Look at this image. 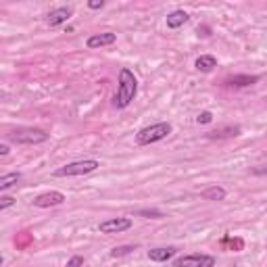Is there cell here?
<instances>
[{"label": "cell", "instance_id": "9a60e30c", "mask_svg": "<svg viewBox=\"0 0 267 267\" xmlns=\"http://www.w3.org/2000/svg\"><path fill=\"white\" fill-rule=\"evenodd\" d=\"M21 180V173L19 171H11V173H5L0 175V190H7V188H13L17 182Z\"/></svg>", "mask_w": 267, "mask_h": 267}, {"label": "cell", "instance_id": "6da1fadb", "mask_svg": "<svg viewBox=\"0 0 267 267\" xmlns=\"http://www.w3.org/2000/svg\"><path fill=\"white\" fill-rule=\"evenodd\" d=\"M136 94H138V80L134 75V71L123 67L119 71V86H117V94L113 98V104L117 109H126V106L136 98Z\"/></svg>", "mask_w": 267, "mask_h": 267}, {"label": "cell", "instance_id": "30bf717a", "mask_svg": "<svg viewBox=\"0 0 267 267\" xmlns=\"http://www.w3.org/2000/svg\"><path fill=\"white\" fill-rule=\"evenodd\" d=\"M175 253H177V248H173V246H159V248H150L148 259L155 263H165V261L173 259Z\"/></svg>", "mask_w": 267, "mask_h": 267}, {"label": "cell", "instance_id": "5b68a950", "mask_svg": "<svg viewBox=\"0 0 267 267\" xmlns=\"http://www.w3.org/2000/svg\"><path fill=\"white\" fill-rule=\"evenodd\" d=\"M173 267H215V257L203 255V253H192L177 257L173 261Z\"/></svg>", "mask_w": 267, "mask_h": 267}, {"label": "cell", "instance_id": "603a6c76", "mask_svg": "<svg viewBox=\"0 0 267 267\" xmlns=\"http://www.w3.org/2000/svg\"><path fill=\"white\" fill-rule=\"evenodd\" d=\"M9 152H11L9 144H0V157H5V155H9Z\"/></svg>", "mask_w": 267, "mask_h": 267}, {"label": "cell", "instance_id": "44dd1931", "mask_svg": "<svg viewBox=\"0 0 267 267\" xmlns=\"http://www.w3.org/2000/svg\"><path fill=\"white\" fill-rule=\"evenodd\" d=\"M213 121V115L209 113V111H203L199 117H197V123H203V126H205V123H211Z\"/></svg>", "mask_w": 267, "mask_h": 267}, {"label": "cell", "instance_id": "9c48e42d", "mask_svg": "<svg viewBox=\"0 0 267 267\" xmlns=\"http://www.w3.org/2000/svg\"><path fill=\"white\" fill-rule=\"evenodd\" d=\"M115 40H117V35H115L113 31L94 33V35H90V38H88L86 46H88V48H102V46H111V44H115Z\"/></svg>", "mask_w": 267, "mask_h": 267}, {"label": "cell", "instance_id": "cb8c5ba5", "mask_svg": "<svg viewBox=\"0 0 267 267\" xmlns=\"http://www.w3.org/2000/svg\"><path fill=\"white\" fill-rule=\"evenodd\" d=\"M209 31H211L209 27H199V35H203V38H207V35H211Z\"/></svg>", "mask_w": 267, "mask_h": 267}, {"label": "cell", "instance_id": "d4e9b609", "mask_svg": "<svg viewBox=\"0 0 267 267\" xmlns=\"http://www.w3.org/2000/svg\"><path fill=\"white\" fill-rule=\"evenodd\" d=\"M3 263H5V259H3V255H0V267H3Z\"/></svg>", "mask_w": 267, "mask_h": 267}, {"label": "cell", "instance_id": "8992f818", "mask_svg": "<svg viewBox=\"0 0 267 267\" xmlns=\"http://www.w3.org/2000/svg\"><path fill=\"white\" fill-rule=\"evenodd\" d=\"M65 203V194L59 192V190H50V192H44L40 194V197H35L31 201L33 207H38V209H48V207H59Z\"/></svg>", "mask_w": 267, "mask_h": 267}, {"label": "cell", "instance_id": "3957f363", "mask_svg": "<svg viewBox=\"0 0 267 267\" xmlns=\"http://www.w3.org/2000/svg\"><path fill=\"white\" fill-rule=\"evenodd\" d=\"M100 167V163L96 159H84V161H73V163H67L59 169L52 171L55 177H71V175H86V173H92Z\"/></svg>", "mask_w": 267, "mask_h": 267}, {"label": "cell", "instance_id": "8fae6325", "mask_svg": "<svg viewBox=\"0 0 267 267\" xmlns=\"http://www.w3.org/2000/svg\"><path fill=\"white\" fill-rule=\"evenodd\" d=\"M188 21H190V15L186 11H173V13L167 15V27L169 29H177V27H182Z\"/></svg>", "mask_w": 267, "mask_h": 267}, {"label": "cell", "instance_id": "7a4b0ae2", "mask_svg": "<svg viewBox=\"0 0 267 267\" xmlns=\"http://www.w3.org/2000/svg\"><path fill=\"white\" fill-rule=\"evenodd\" d=\"M171 123L169 121H159L155 126H148V128H142L138 134H136V142L140 146H148V144H155V142H161L165 140L169 134H171Z\"/></svg>", "mask_w": 267, "mask_h": 267}, {"label": "cell", "instance_id": "ac0fdd59", "mask_svg": "<svg viewBox=\"0 0 267 267\" xmlns=\"http://www.w3.org/2000/svg\"><path fill=\"white\" fill-rule=\"evenodd\" d=\"M138 217H146V219H163V213L157 211V209H144V211H138L136 213Z\"/></svg>", "mask_w": 267, "mask_h": 267}, {"label": "cell", "instance_id": "5bb4252c", "mask_svg": "<svg viewBox=\"0 0 267 267\" xmlns=\"http://www.w3.org/2000/svg\"><path fill=\"white\" fill-rule=\"evenodd\" d=\"M259 82V75H234L230 78L227 84L230 86H238V88H244V86H253Z\"/></svg>", "mask_w": 267, "mask_h": 267}, {"label": "cell", "instance_id": "e0dca14e", "mask_svg": "<svg viewBox=\"0 0 267 267\" xmlns=\"http://www.w3.org/2000/svg\"><path fill=\"white\" fill-rule=\"evenodd\" d=\"M132 251H136V246H134V244H123V246H115L113 251H111V257H113V259H117V257H126V255H130Z\"/></svg>", "mask_w": 267, "mask_h": 267}, {"label": "cell", "instance_id": "4fadbf2b", "mask_svg": "<svg viewBox=\"0 0 267 267\" xmlns=\"http://www.w3.org/2000/svg\"><path fill=\"white\" fill-rule=\"evenodd\" d=\"M225 188H221V186H211V188H207V190H203L201 192V197L203 199H207V201H223L225 199Z\"/></svg>", "mask_w": 267, "mask_h": 267}, {"label": "cell", "instance_id": "7c38bea8", "mask_svg": "<svg viewBox=\"0 0 267 267\" xmlns=\"http://www.w3.org/2000/svg\"><path fill=\"white\" fill-rule=\"evenodd\" d=\"M194 67H197L199 71H203V73H209V71H213L217 67V59L213 55H203L197 59V63H194Z\"/></svg>", "mask_w": 267, "mask_h": 267}, {"label": "cell", "instance_id": "277c9868", "mask_svg": "<svg viewBox=\"0 0 267 267\" xmlns=\"http://www.w3.org/2000/svg\"><path fill=\"white\" fill-rule=\"evenodd\" d=\"M9 140L15 144H42L48 140V134L38 128H21L9 134Z\"/></svg>", "mask_w": 267, "mask_h": 267}, {"label": "cell", "instance_id": "ffe728a7", "mask_svg": "<svg viewBox=\"0 0 267 267\" xmlns=\"http://www.w3.org/2000/svg\"><path fill=\"white\" fill-rule=\"evenodd\" d=\"M82 265H84V257L75 255V257H71V259L67 261V265H65V267H82Z\"/></svg>", "mask_w": 267, "mask_h": 267}, {"label": "cell", "instance_id": "7402d4cb", "mask_svg": "<svg viewBox=\"0 0 267 267\" xmlns=\"http://www.w3.org/2000/svg\"><path fill=\"white\" fill-rule=\"evenodd\" d=\"M88 7H90V9H102L104 3H102V0H90V3H88Z\"/></svg>", "mask_w": 267, "mask_h": 267}, {"label": "cell", "instance_id": "ba28073f", "mask_svg": "<svg viewBox=\"0 0 267 267\" xmlns=\"http://www.w3.org/2000/svg\"><path fill=\"white\" fill-rule=\"evenodd\" d=\"M71 15H73V9H71V7H59V9L50 11V13L46 15V23H48L50 27L63 25V23H67V19H69Z\"/></svg>", "mask_w": 267, "mask_h": 267}, {"label": "cell", "instance_id": "2e32d148", "mask_svg": "<svg viewBox=\"0 0 267 267\" xmlns=\"http://www.w3.org/2000/svg\"><path fill=\"white\" fill-rule=\"evenodd\" d=\"M238 134H240V128H223V130L211 132L209 138H230V136H238Z\"/></svg>", "mask_w": 267, "mask_h": 267}, {"label": "cell", "instance_id": "d6986e66", "mask_svg": "<svg viewBox=\"0 0 267 267\" xmlns=\"http://www.w3.org/2000/svg\"><path fill=\"white\" fill-rule=\"evenodd\" d=\"M13 205H15V199L13 197H0V211H5L9 207H13Z\"/></svg>", "mask_w": 267, "mask_h": 267}, {"label": "cell", "instance_id": "52a82bcc", "mask_svg": "<svg viewBox=\"0 0 267 267\" xmlns=\"http://www.w3.org/2000/svg\"><path fill=\"white\" fill-rule=\"evenodd\" d=\"M132 227V219L130 217H113V219H106L98 225V230L102 234H121L126 230Z\"/></svg>", "mask_w": 267, "mask_h": 267}]
</instances>
